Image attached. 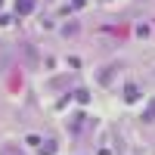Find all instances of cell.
Here are the masks:
<instances>
[{
	"label": "cell",
	"mask_w": 155,
	"mask_h": 155,
	"mask_svg": "<svg viewBox=\"0 0 155 155\" xmlns=\"http://www.w3.org/2000/svg\"><path fill=\"white\" fill-rule=\"evenodd\" d=\"M115 71H121V62H115V65H106V68H99V71H96V81H99L102 87H109Z\"/></svg>",
	"instance_id": "obj_1"
},
{
	"label": "cell",
	"mask_w": 155,
	"mask_h": 155,
	"mask_svg": "<svg viewBox=\"0 0 155 155\" xmlns=\"http://www.w3.org/2000/svg\"><path fill=\"white\" fill-rule=\"evenodd\" d=\"M37 9V0H16V12L19 16H31Z\"/></svg>",
	"instance_id": "obj_2"
},
{
	"label": "cell",
	"mask_w": 155,
	"mask_h": 155,
	"mask_svg": "<svg viewBox=\"0 0 155 155\" xmlns=\"http://www.w3.org/2000/svg\"><path fill=\"white\" fill-rule=\"evenodd\" d=\"M137 96H140V87H137V84H127V87H124V99H127V102H134Z\"/></svg>",
	"instance_id": "obj_3"
},
{
	"label": "cell",
	"mask_w": 155,
	"mask_h": 155,
	"mask_svg": "<svg viewBox=\"0 0 155 155\" xmlns=\"http://www.w3.org/2000/svg\"><path fill=\"white\" fill-rule=\"evenodd\" d=\"M56 152V143H53V140H44V143H41V155H53Z\"/></svg>",
	"instance_id": "obj_4"
},
{
	"label": "cell",
	"mask_w": 155,
	"mask_h": 155,
	"mask_svg": "<svg viewBox=\"0 0 155 155\" xmlns=\"http://www.w3.org/2000/svg\"><path fill=\"white\" fill-rule=\"evenodd\" d=\"M78 28H81V25H74V22H68L65 28H62V34H65V37H71V34H78Z\"/></svg>",
	"instance_id": "obj_5"
},
{
	"label": "cell",
	"mask_w": 155,
	"mask_h": 155,
	"mask_svg": "<svg viewBox=\"0 0 155 155\" xmlns=\"http://www.w3.org/2000/svg\"><path fill=\"white\" fill-rule=\"evenodd\" d=\"M74 99H78V102H87V99H90V93H87V90H78Z\"/></svg>",
	"instance_id": "obj_6"
},
{
	"label": "cell",
	"mask_w": 155,
	"mask_h": 155,
	"mask_svg": "<svg viewBox=\"0 0 155 155\" xmlns=\"http://www.w3.org/2000/svg\"><path fill=\"white\" fill-rule=\"evenodd\" d=\"M137 34L140 37H149V25H137Z\"/></svg>",
	"instance_id": "obj_7"
},
{
	"label": "cell",
	"mask_w": 155,
	"mask_h": 155,
	"mask_svg": "<svg viewBox=\"0 0 155 155\" xmlns=\"http://www.w3.org/2000/svg\"><path fill=\"white\" fill-rule=\"evenodd\" d=\"M84 3H87V0H71V3H68V9H81Z\"/></svg>",
	"instance_id": "obj_8"
},
{
	"label": "cell",
	"mask_w": 155,
	"mask_h": 155,
	"mask_svg": "<svg viewBox=\"0 0 155 155\" xmlns=\"http://www.w3.org/2000/svg\"><path fill=\"white\" fill-rule=\"evenodd\" d=\"M143 118H146V121H152V118H155V106H149V109H146V115H143Z\"/></svg>",
	"instance_id": "obj_9"
},
{
	"label": "cell",
	"mask_w": 155,
	"mask_h": 155,
	"mask_svg": "<svg viewBox=\"0 0 155 155\" xmlns=\"http://www.w3.org/2000/svg\"><path fill=\"white\" fill-rule=\"evenodd\" d=\"M3 155H19V152H16V149H12V146H6V152H3Z\"/></svg>",
	"instance_id": "obj_10"
},
{
	"label": "cell",
	"mask_w": 155,
	"mask_h": 155,
	"mask_svg": "<svg viewBox=\"0 0 155 155\" xmlns=\"http://www.w3.org/2000/svg\"><path fill=\"white\" fill-rule=\"evenodd\" d=\"M0 6H3V0H0Z\"/></svg>",
	"instance_id": "obj_11"
}]
</instances>
